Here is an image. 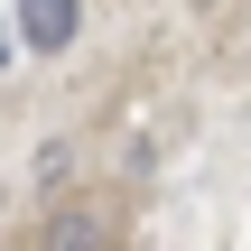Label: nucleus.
Returning a JSON list of instances; mask_svg holds the SVG:
<instances>
[{
  "label": "nucleus",
  "instance_id": "obj_1",
  "mask_svg": "<svg viewBox=\"0 0 251 251\" xmlns=\"http://www.w3.org/2000/svg\"><path fill=\"white\" fill-rule=\"evenodd\" d=\"M9 28H19V47H28V56H65V47H75V28H84V0H19V9H9Z\"/></svg>",
  "mask_w": 251,
  "mask_h": 251
},
{
  "label": "nucleus",
  "instance_id": "obj_2",
  "mask_svg": "<svg viewBox=\"0 0 251 251\" xmlns=\"http://www.w3.org/2000/svg\"><path fill=\"white\" fill-rule=\"evenodd\" d=\"M37 251H121V233H112V214H93V205H56L47 233H37Z\"/></svg>",
  "mask_w": 251,
  "mask_h": 251
},
{
  "label": "nucleus",
  "instance_id": "obj_3",
  "mask_svg": "<svg viewBox=\"0 0 251 251\" xmlns=\"http://www.w3.org/2000/svg\"><path fill=\"white\" fill-rule=\"evenodd\" d=\"M9 56H19V28H9V19H0V65H9Z\"/></svg>",
  "mask_w": 251,
  "mask_h": 251
}]
</instances>
